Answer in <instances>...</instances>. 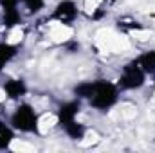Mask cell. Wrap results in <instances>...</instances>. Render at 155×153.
<instances>
[{
    "instance_id": "obj_1",
    "label": "cell",
    "mask_w": 155,
    "mask_h": 153,
    "mask_svg": "<svg viewBox=\"0 0 155 153\" xmlns=\"http://www.w3.org/2000/svg\"><path fill=\"white\" fill-rule=\"evenodd\" d=\"M119 99V86L117 83L107 81V79H99V81H92V92L88 96V105L99 112H105L108 108H112Z\"/></svg>"
},
{
    "instance_id": "obj_2",
    "label": "cell",
    "mask_w": 155,
    "mask_h": 153,
    "mask_svg": "<svg viewBox=\"0 0 155 153\" xmlns=\"http://www.w3.org/2000/svg\"><path fill=\"white\" fill-rule=\"evenodd\" d=\"M9 124L15 132L22 133H38V114L35 108L27 103H22L20 106L15 108V112L9 117Z\"/></svg>"
},
{
    "instance_id": "obj_3",
    "label": "cell",
    "mask_w": 155,
    "mask_h": 153,
    "mask_svg": "<svg viewBox=\"0 0 155 153\" xmlns=\"http://www.w3.org/2000/svg\"><path fill=\"white\" fill-rule=\"evenodd\" d=\"M116 83H117V86H119V90H137V88L144 86V83H146V72L134 60V61L126 63L124 67H121V74H119Z\"/></svg>"
},
{
    "instance_id": "obj_4",
    "label": "cell",
    "mask_w": 155,
    "mask_h": 153,
    "mask_svg": "<svg viewBox=\"0 0 155 153\" xmlns=\"http://www.w3.org/2000/svg\"><path fill=\"white\" fill-rule=\"evenodd\" d=\"M79 15V7L74 0H61L54 11L51 13V22H58V24H65V25H72L74 20Z\"/></svg>"
},
{
    "instance_id": "obj_5",
    "label": "cell",
    "mask_w": 155,
    "mask_h": 153,
    "mask_svg": "<svg viewBox=\"0 0 155 153\" xmlns=\"http://www.w3.org/2000/svg\"><path fill=\"white\" fill-rule=\"evenodd\" d=\"M116 0H83V13L88 18L99 20L103 15H107L108 7L114 4Z\"/></svg>"
},
{
    "instance_id": "obj_6",
    "label": "cell",
    "mask_w": 155,
    "mask_h": 153,
    "mask_svg": "<svg viewBox=\"0 0 155 153\" xmlns=\"http://www.w3.org/2000/svg\"><path fill=\"white\" fill-rule=\"evenodd\" d=\"M2 88H4V92H5V97H7V99H15V101L22 99V97L27 94V85H25V81H24L22 77L7 79Z\"/></svg>"
},
{
    "instance_id": "obj_7",
    "label": "cell",
    "mask_w": 155,
    "mask_h": 153,
    "mask_svg": "<svg viewBox=\"0 0 155 153\" xmlns=\"http://www.w3.org/2000/svg\"><path fill=\"white\" fill-rule=\"evenodd\" d=\"M79 110H81V99H74V101L63 103V105L60 106L58 114H56L58 115V121H60V126L65 124V122H71V121L78 119Z\"/></svg>"
},
{
    "instance_id": "obj_8",
    "label": "cell",
    "mask_w": 155,
    "mask_h": 153,
    "mask_svg": "<svg viewBox=\"0 0 155 153\" xmlns=\"http://www.w3.org/2000/svg\"><path fill=\"white\" fill-rule=\"evenodd\" d=\"M61 128H63L65 135H67L69 139H72V141H83V139L88 135V128H87L85 124H81L78 119L61 124Z\"/></svg>"
},
{
    "instance_id": "obj_9",
    "label": "cell",
    "mask_w": 155,
    "mask_h": 153,
    "mask_svg": "<svg viewBox=\"0 0 155 153\" xmlns=\"http://www.w3.org/2000/svg\"><path fill=\"white\" fill-rule=\"evenodd\" d=\"M139 67L146 72V76H155V50H146L135 58Z\"/></svg>"
},
{
    "instance_id": "obj_10",
    "label": "cell",
    "mask_w": 155,
    "mask_h": 153,
    "mask_svg": "<svg viewBox=\"0 0 155 153\" xmlns=\"http://www.w3.org/2000/svg\"><path fill=\"white\" fill-rule=\"evenodd\" d=\"M13 142H15V130L11 128V124L0 121V150L11 148Z\"/></svg>"
},
{
    "instance_id": "obj_11",
    "label": "cell",
    "mask_w": 155,
    "mask_h": 153,
    "mask_svg": "<svg viewBox=\"0 0 155 153\" xmlns=\"http://www.w3.org/2000/svg\"><path fill=\"white\" fill-rule=\"evenodd\" d=\"M16 50H18V45L7 43V41H2L0 43V69L16 56Z\"/></svg>"
},
{
    "instance_id": "obj_12",
    "label": "cell",
    "mask_w": 155,
    "mask_h": 153,
    "mask_svg": "<svg viewBox=\"0 0 155 153\" xmlns=\"http://www.w3.org/2000/svg\"><path fill=\"white\" fill-rule=\"evenodd\" d=\"M56 124H60L58 115L56 114H43L38 115V133H45L51 128H54Z\"/></svg>"
},
{
    "instance_id": "obj_13",
    "label": "cell",
    "mask_w": 155,
    "mask_h": 153,
    "mask_svg": "<svg viewBox=\"0 0 155 153\" xmlns=\"http://www.w3.org/2000/svg\"><path fill=\"white\" fill-rule=\"evenodd\" d=\"M20 5H24L29 15H36L45 7V0H20Z\"/></svg>"
}]
</instances>
